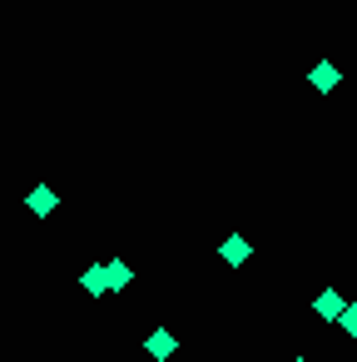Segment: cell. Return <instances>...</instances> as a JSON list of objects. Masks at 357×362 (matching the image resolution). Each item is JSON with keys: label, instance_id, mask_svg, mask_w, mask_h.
I'll list each match as a JSON object with an SVG mask.
<instances>
[{"label": "cell", "instance_id": "obj_9", "mask_svg": "<svg viewBox=\"0 0 357 362\" xmlns=\"http://www.w3.org/2000/svg\"><path fill=\"white\" fill-rule=\"evenodd\" d=\"M293 362H308V357H293Z\"/></svg>", "mask_w": 357, "mask_h": 362}, {"label": "cell", "instance_id": "obj_5", "mask_svg": "<svg viewBox=\"0 0 357 362\" xmlns=\"http://www.w3.org/2000/svg\"><path fill=\"white\" fill-rule=\"evenodd\" d=\"M312 313H317V317H327V322H337V317L347 313V303H342V293H337V288H322V293H317V303H312Z\"/></svg>", "mask_w": 357, "mask_h": 362}, {"label": "cell", "instance_id": "obj_8", "mask_svg": "<svg viewBox=\"0 0 357 362\" xmlns=\"http://www.w3.org/2000/svg\"><path fill=\"white\" fill-rule=\"evenodd\" d=\"M337 327H342L347 337H357V303H347V313L337 317Z\"/></svg>", "mask_w": 357, "mask_h": 362}, {"label": "cell", "instance_id": "obj_2", "mask_svg": "<svg viewBox=\"0 0 357 362\" xmlns=\"http://www.w3.org/2000/svg\"><path fill=\"white\" fill-rule=\"evenodd\" d=\"M218 258H223V263H228V268H243V263H248V258H253V243H248V238H243V233H228V238H223V243H218Z\"/></svg>", "mask_w": 357, "mask_h": 362}, {"label": "cell", "instance_id": "obj_7", "mask_svg": "<svg viewBox=\"0 0 357 362\" xmlns=\"http://www.w3.org/2000/svg\"><path fill=\"white\" fill-rule=\"evenodd\" d=\"M105 273H110V293H124V288L134 283V268H129L124 258H110V263H105Z\"/></svg>", "mask_w": 357, "mask_h": 362}, {"label": "cell", "instance_id": "obj_4", "mask_svg": "<svg viewBox=\"0 0 357 362\" xmlns=\"http://www.w3.org/2000/svg\"><path fill=\"white\" fill-rule=\"evenodd\" d=\"M308 85H312L317 95H327V90H337V85H342V70H337L332 60H317V65L308 70Z\"/></svg>", "mask_w": 357, "mask_h": 362}, {"label": "cell", "instance_id": "obj_3", "mask_svg": "<svg viewBox=\"0 0 357 362\" xmlns=\"http://www.w3.org/2000/svg\"><path fill=\"white\" fill-rule=\"evenodd\" d=\"M144 352H149V357H154V362H169V357H174V352H179V337H174V332H169V327H154V332H149V337H144Z\"/></svg>", "mask_w": 357, "mask_h": 362}, {"label": "cell", "instance_id": "obj_6", "mask_svg": "<svg viewBox=\"0 0 357 362\" xmlns=\"http://www.w3.org/2000/svg\"><path fill=\"white\" fill-rule=\"evenodd\" d=\"M80 288H85L90 298H105V293H110V273H105V263H90V268L80 273Z\"/></svg>", "mask_w": 357, "mask_h": 362}, {"label": "cell", "instance_id": "obj_1", "mask_svg": "<svg viewBox=\"0 0 357 362\" xmlns=\"http://www.w3.org/2000/svg\"><path fill=\"white\" fill-rule=\"evenodd\" d=\"M25 209H30V214H35V218H50V214H55V209H60V194H55V189H50V184H35V189H30V194H25Z\"/></svg>", "mask_w": 357, "mask_h": 362}]
</instances>
